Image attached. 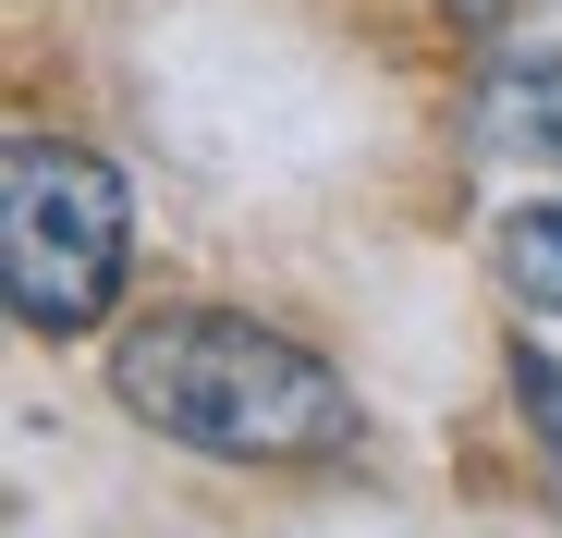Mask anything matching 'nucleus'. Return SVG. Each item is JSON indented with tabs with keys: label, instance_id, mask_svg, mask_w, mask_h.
I'll return each instance as SVG.
<instances>
[{
	"label": "nucleus",
	"instance_id": "obj_2",
	"mask_svg": "<svg viewBox=\"0 0 562 538\" xmlns=\"http://www.w3.org/2000/svg\"><path fill=\"white\" fill-rule=\"evenodd\" d=\"M135 257L123 171L99 147H61L37 123L0 135V294L25 330H99Z\"/></svg>",
	"mask_w": 562,
	"mask_h": 538
},
{
	"label": "nucleus",
	"instance_id": "obj_5",
	"mask_svg": "<svg viewBox=\"0 0 562 538\" xmlns=\"http://www.w3.org/2000/svg\"><path fill=\"white\" fill-rule=\"evenodd\" d=\"M514 392H526V416H538V453H550V490H562V355L514 343Z\"/></svg>",
	"mask_w": 562,
	"mask_h": 538
},
{
	"label": "nucleus",
	"instance_id": "obj_6",
	"mask_svg": "<svg viewBox=\"0 0 562 538\" xmlns=\"http://www.w3.org/2000/svg\"><path fill=\"white\" fill-rule=\"evenodd\" d=\"M452 13L477 25V37H514V13H526V0H452Z\"/></svg>",
	"mask_w": 562,
	"mask_h": 538
},
{
	"label": "nucleus",
	"instance_id": "obj_3",
	"mask_svg": "<svg viewBox=\"0 0 562 538\" xmlns=\"http://www.w3.org/2000/svg\"><path fill=\"white\" fill-rule=\"evenodd\" d=\"M477 147L562 171V37H550V49H502V61L477 74Z\"/></svg>",
	"mask_w": 562,
	"mask_h": 538
},
{
	"label": "nucleus",
	"instance_id": "obj_4",
	"mask_svg": "<svg viewBox=\"0 0 562 538\" xmlns=\"http://www.w3.org/2000/svg\"><path fill=\"white\" fill-rule=\"evenodd\" d=\"M490 257H502V282H514L526 306H562V197L514 209V221L490 233Z\"/></svg>",
	"mask_w": 562,
	"mask_h": 538
},
{
	"label": "nucleus",
	"instance_id": "obj_1",
	"mask_svg": "<svg viewBox=\"0 0 562 538\" xmlns=\"http://www.w3.org/2000/svg\"><path fill=\"white\" fill-rule=\"evenodd\" d=\"M111 404L209 466H330L355 453V392L294 330H257L221 306H183L111 343Z\"/></svg>",
	"mask_w": 562,
	"mask_h": 538
}]
</instances>
